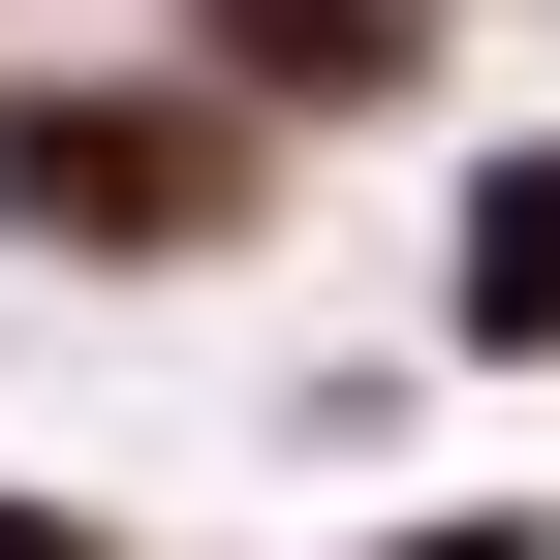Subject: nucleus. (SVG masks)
I'll list each match as a JSON object with an SVG mask.
<instances>
[{
  "label": "nucleus",
  "instance_id": "f03ea898",
  "mask_svg": "<svg viewBox=\"0 0 560 560\" xmlns=\"http://www.w3.org/2000/svg\"><path fill=\"white\" fill-rule=\"evenodd\" d=\"M156 62H219L280 156H342V125H436L467 94V0H156Z\"/></svg>",
  "mask_w": 560,
  "mask_h": 560
},
{
  "label": "nucleus",
  "instance_id": "7ed1b4c3",
  "mask_svg": "<svg viewBox=\"0 0 560 560\" xmlns=\"http://www.w3.org/2000/svg\"><path fill=\"white\" fill-rule=\"evenodd\" d=\"M436 374H560V125H467V187H436Z\"/></svg>",
  "mask_w": 560,
  "mask_h": 560
},
{
  "label": "nucleus",
  "instance_id": "20e7f679",
  "mask_svg": "<svg viewBox=\"0 0 560 560\" xmlns=\"http://www.w3.org/2000/svg\"><path fill=\"white\" fill-rule=\"evenodd\" d=\"M342 560H560V499H405V529H342Z\"/></svg>",
  "mask_w": 560,
  "mask_h": 560
},
{
  "label": "nucleus",
  "instance_id": "f257e3e1",
  "mask_svg": "<svg viewBox=\"0 0 560 560\" xmlns=\"http://www.w3.org/2000/svg\"><path fill=\"white\" fill-rule=\"evenodd\" d=\"M280 125L219 94V62H156V32H62V62H0V280H249L280 249Z\"/></svg>",
  "mask_w": 560,
  "mask_h": 560
}]
</instances>
